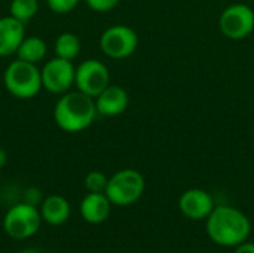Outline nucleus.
I'll return each instance as SVG.
<instances>
[{
    "label": "nucleus",
    "instance_id": "39448f33",
    "mask_svg": "<svg viewBox=\"0 0 254 253\" xmlns=\"http://www.w3.org/2000/svg\"><path fill=\"white\" fill-rule=\"evenodd\" d=\"M42 221L40 210L36 206L22 201L6 212L3 218V230L15 240H27L39 231Z\"/></svg>",
    "mask_w": 254,
    "mask_h": 253
},
{
    "label": "nucleus",
    "instance_id": "b1692460",
    "mask_svg": "<svg viewBox=\"0 0 254 253\" xmlns=\"http://www.w3.org/2000/svg\"><path fill=\"white\" fill-rule=\"evenodd\" d=\"M19 253H40L39 251H33V249H28V251H22V252Z\"/></svg>",
    "mask_w": 254,
    "mask_h": 253
},
{
    "label": "nucleus",
    "instance_id": "a211bd4d",
    "mask_svg": "<svg viewBox=\"0 0 254 253\" xmlns=\"http://www.w3.org/2000/svg\"><path fill=\"white\" fill-rule=\"evenodd\" d=\"M107 182L109 177L100 170H92L85 176V188L89 192H104Z\"/></svg>",
    "mask_w": 254,
    "mask_h": 253
},
{
    "label": "nucleus",
    "instance_id": "ddd939ff",
    "mask_svg": "<svg viewBox=\"0 0 254 253\" xmlns=\"http://www.w3.org/2000/svg\"><path fill=\"white\" fill-rule=\"evenodd\" d=\"M112 210V203L104 192H89L80 203L82 218L92 225L103 224Z\"/></svg>",
    "mask_w": 254,
    "mask_h": 253
},
{
    "label": "nucleus",
    "instance_id": "4468645a",
    "mask_svg": "<svg viewBox=\"0 0 254 253\" xmlns=\"http://www.w3.org/2000/svg\"><path fill=\"white\" fill-rule=\"evenodd\" d=\"M39 210H40L42 219L46 224L54 225V227L65 224L71 213L70 203L63 195H49L43 198Z\"/></svg>",
    "mask_w": 254,
    "mask_h": 253
},
{
    "label": "nucleus",
    "instance_id": "4be33fe9",
    "mask_svg": "<svg viewBox=\"0 0 254 253\" xmlns=\"http://www.w3.org/2000/svg\"><path fill=\"white\" fill-rule=\"evenodd\" d=\"M234 253H254V243L244 242V243H241V245H238L235 248Z\"/></svg>",
    "mask_w": 254,
    "mask_h": 253
},
{
    "label": "nucleus",
    "instance_id": "f8f14e48",
    "mask_svg": "<svg viewBox=\"0 0 254 253\" xmlns=\"http://www.w3.org/2000/svg\"><path fill=\"white\" fill-rule=\"evenodd\" d=\"M24 37V22L10 15L0 18V57H10L16 54Z\"/></svg>",
    "mask_w": 254,
    "mask_h": 253
},
{
    "label": "nucleus",
    "instance_id": "f03ea898",
    "mask_svg": "<svg viewBox=\"0 0 254 253\" xmlns=\"http://www.w3.org/2000/svg\"><path fill=\"white\" fill-rule=\"evenodd\" d=\"M97 115L94 98L77 89L63 94L54 107V121L65 133L85 131L92 125Z\"/></svg>",
    "mask_w": 254,
    "mask_h": 253
},
{
    "label": "nucleus",
    "instance_id": "2eb2a0df",
    "mask_svg": "<svg viewBox=\"0 0 254 253\" xmlns=\"http://www.w3.org/2000/svg\"><path fill=\"white\" fill-rule=\"evenodd\" d=\"M46 54H48L46 42L39 36H30V37H24L15 55L22 61L39 64L45 60Z\"/></svg>",
    "mask_w": 254,
    "mask_h": 253
},
{
    "label": "nucleus",
    "instance_id": "9d476101",
    "mask_svg": "<svg viewBox=\"0 0 254 253\" xmlns=\"http://www.w3.org/2000/svg\"><path fill=\"white\" fill-rule=\"evenodd\" d=\"M214 207L216 206L213 197L207 191L199 188L188 189L179 198V209L189 219H207L210 213L214 210Z\"/></svg>",
    "mask_w": 254,
    "mask_h": 253
},
{
    "label": "nucleus",
    "instance_id": "dca6fc26",
    "mask_svg": "<svg viewBox=\"0 0 254 253\" xmlns=\"http://www.w3.org/2000/svg\"><path fill=\"white\" fill-rule=\"evenodd\" d=\"M80 48H82L80 39L77 37V34L70 33V31L61 33L55 39V43H54L55 57H60V58H64V60H68V61H73L74 58L79 57Z\"/></svg>",
    "mask_w": 254,
    "mask_h": 253
},
{
    "label": "nucleus",
    "instance_id": "1a4fd4ad",
    "mask_svg": "<svg viewBox=\"0 0 254 253\" xmlns=\"http://www.w3.org/2000/svg\"><path fill=\"white\" fill-rule=\"evenodd\" d=\"M40 75L43 89L55 95H63L74 85L76 67L73 66V61L55 57L45 63L40 69Z\"/></svg>",
    "mask_w": 254,
    "mask_h": 253
},
{
    "label": "nucleus",
    "instance_id": "412c9836",
    "mask_svg": "<svg viewBox=\"0 0 254 253\" xmlns=\"http://www.w3.org/2000/svg\"><path fill=\"white\" fill-rule=\"evenodd\" d=\"M43 201V194L37 186H30L24 191V203L31 206H40Z\"/></svg>",
    "mask_w": 254,
    "mask_h": 253
},
{
    "label": "nucleus",
    "instance_id": "6e6552de",
    "mask_svg": "<svg viewBox=\"0 0 254 253\" xmlns=\"http://www.w3.org/2000/svg\"><path fill=\"white\" fill-rule=\"evenodd\" d=\"M110 85L109 67L100 60H85L76 67L74 86L77 91L95 98L104 88Z\"/></svg>",
    "mask_w": 254,
    "mask_h": 253
},
{
    "label": "nucleus",
    "instance_id": "393cba45",
    "mask_svg": "<svg viewBox=\"0 0 254 253\" xmlns=\"http://www.w3.org/2000/svg\"><path fill=\"white\" fill-rule=\"evenodd\" d=\"M253 139H254V127H253Z\"/></svg>",
    "mask_w": 254,
    "mask_h": 253
},
{
    "label": "nucleus",
    "instance_id": "aec40b11",
    "mask_svg": "<svg viewBox=\"0 0 254 253\" xmlns=\"http://www.w3.org/2000/svg\"><path fill=\"white\" fill-rule=\"evenodd\" d=\"M88 7L92 9L94 12H109L112 9H115L119 3V0H85Z\"/></svg>",
    "mask_w": 254,
    "mask_h": 253
},
{
    "label": "nucleus",
    "instance_id": "9b49d317",
    "mask_svg": "<svg viewBox=\"0 0 254 253\" xmlns=\"http://www.w3.org/2000/svg\"><path fill=\"white\" fill-rule=\"evenodd\" d=\"M94 101L98 115L112 118V116H119L127 110L129 104V97L122 86L110 84L94 98Z\"/></svg>",
    "mask_w": 254,
    "mask_h": 253
},
{
    "label": "nucleus",
    "instance_id": "7ed1b4c3",
    "mask_svg": "<svg viewBox=\"0 0 254 253\" xmlns=\"http://www.w3.org/2000/svg\"><path fill=\"white\" fill-rule=\"evenodd\" d=\"M3 85L6 91L18 100L34 98L42 86V75L37 64H31L16 58L3 73Z\"/></svg>",
    "mask_w": 254,
    "mask_h": 253
},
{
    "label": "nucleus",
    "instance_id": "f257e3e1",
    "mask_svg": "<svg viewBox=\"0 0 254 253\" xmlns=\"http://www.w3.org/2000/svg\"><path fill=\"white\" fill-rule=\"evenodd\" d=\"M252 231L249 218L231 206H217L207 218V234L219 246L237 248L247 242Z\"/></svg>",
    "mask_w": 254,
    "mask_h": 253
},
{
    "label": "nucleus",
    "instance_id": "5701e85b",
    "mask_svg": "<svg viewBox=\"0 0 254 253\" xmlns=\"http://www.w3.org/2000/svg\"><path fill=\"white\" fill-rule=\"evenodd\" d=\"M7 164V154L6 151L0 146V169H3Z\"/></svg>",
    "mask_w": 254,
    "mask_h": 253
},
{
    "label": "nucleus",
    "instance_id": "0eeeda50",
    "mask_svg": "<svg viewBox=\"0 0 254 253\" xmlns=\"http://www.w3.org/2000/svg\"><path fill=\"white\" fill-rule=\"evenodd\" d=\"M219 28L231 40H243L254 31V10L244 3L228 6L220 18Z\"/></svg>",
    "mask_w": 254,
    "mask_h": 253
},
{
    "label": "nucleus",
    "instance_id": "6ab92c4d",
    "mask_svg": "<svg viewBox=\"0 0 254 253\" xmlns=\"http://www.w3.org/2000/svg\"><path fill=\"white\" fill-rule=\"evenodd\" d=\"M80 0H46L48 7L58 15H65L70 13L71 10H74L77 7Z\"/></svg>",
    "mask_w": 254,
    "mask_h": 253
},
{
    "label": "nucleus",
    "instance_id": "423d86ee",
    "mask_svg": "<svg viewBox=\"0 0 254 253\" xmlns=\"http://www.w3.org/2000/svg\"><path fill=\"white\" fill-rule=\"evenodd\" d=\"M138 46L137 33L124 24H115L106 28L100 37L101 52L112 60H124L135 52Z\"/></svg>",
    "mask_w": 254,
    "mask_h": 253
},
{
    "label": "nucleus",
    "instance_id": "20e7f679",
    "mask_svg": "<svg viewBox=\"0 0 254 253\" xmlns=\"http://www.w3.org/2000/svg\"><path fill=\"white\" fill-rule=\"evenodd\" d=\"M146 189L143 174L134 169H124L109 177L104 194L112 204L125 207L137 203Z\"/></svg>",
    "mask_w": 254,
    "mask_h": 253
},
{
    "label": "nucleus",
    "instance_id": "f3484780",
    "mask_svg": "<svg viewBox=\"0 0 254 253\" xmlns=\"http://www.w3.org/2000/svg\"><path fill=\"white\" fill-rule=\"evenodd\" d=\"M39 10L37 0H12L9 4V15L21 22H28Z\"/></svg>",
    "mask_w": 254,
    "mask_h": 253
}]
</instances>
